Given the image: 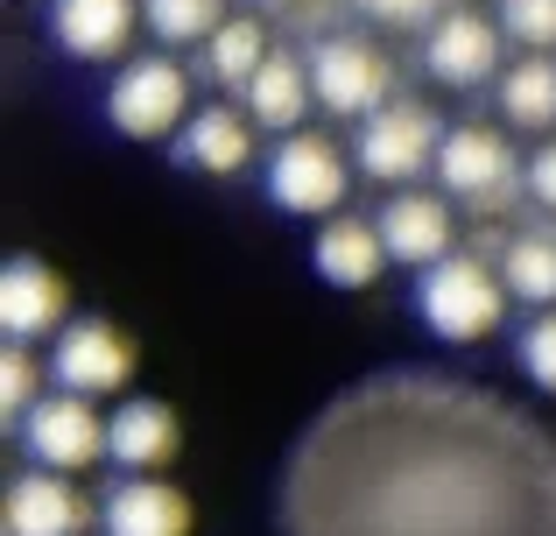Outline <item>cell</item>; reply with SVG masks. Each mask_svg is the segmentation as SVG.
<instances>
[{
	"mask_svg": "<svg viewBox=\"0 0 556 536\" xmlns=\"http://www.w3.org/2000/svg\"><path fill=\"white\" fill-rule=\"evenodd\" d=\"M141 22V0H50V36L78 64H113Z\"/></svg>",
	"mask_w": 556,
	"mask_h": 536,
	"instance_id": "obj_13",
	"label": "cell"
},
{
	"mask_svg": "<svg viewBox=\"0 0 556 536\" xmlns=\"http://www.w3.org/2000/svg\"><path fill=\"white\" fill-rule=\"evenodd\" d=\"M311 262H317V275H325L331 289H374L380 269H388V240H380L374 220H353V212H339V220L317 226Z\"/></svg>",
	"mask_w": 556,
	"mask_h": 536,
	"instance_id": "obj_16",
	"label": "cell"
},
{
	"mask_svg": "<svg viewBox=\"0 0 556 536\" xmlns=\"http://www.w3.org/2000/svg\"><path fill=\"white\" fill-rule=\"evenodd\" d=\"M422 71L451 92H472V85H501V22L472 8H451L437 28H422Z\"/></svg>",
	"mask_w": 556,
	"mask_h": 536,
	"instance_id": "obj_9",
	"label": "cell"
},
{
	"mask_svg": "<svg viewBox=\"0 0 556 536\" xmlns=\"http://www.w3.org/2000/svg\"><path fill=\"white\" fill-rule=\"evenodd\" d=\"M529 198L543 212H556V141H543V149L529 155Z\"/></svg>",
	"mask_w": 556,
	"mask_h": 536,
	"instance_id": "obj_27",
	"label": "cell"
},
{
	"mask_svg": "<svg viewBox=\"0 0 556 536\" xmlns=\"http://www.w3.org/2000/svg\"><path fill=\"white\" fill-rule=\"evenodd\" d=\"M106 121L121 127L127 141H163L190 127V71L177 57H135L121 64V78L106 85Z\"/></svg>",
	"mask_w": 556,
	"mask_h": 536,
	"instance_id": "obj_2",
	"label": "cell"
},
{
	"mask_svg": "<svg viewBox=\"0 0 556 536\" xmlns=\"http://www.w3.org/2000/svg\"><path fill=\"white\" fill-rule=\"evenodd\" d=\"M22 452L36 459V473H64L71 481V473L106 459V416H99V402L50 388V396L22 416Z\"/></svg>",
	"mask_w": 556,
	"mask_h": 536,
	"instance_id": "obj_7",
	"label": "cell"
},
{
	"mask_svg": "<svg viewBox=\"0 0 556 536\" xmlns=\"http://www.w3.org/2000/svg\"><path fill=\"white\" fill-rule=\"evenodd\" d=\"M437 184L472 212H501L515 191H529V170L515 163V149H507L501 127L465 121V127H451L444 149H437Z\"/></svg>",
	"mask_w": 556,
	"mask_h": 536,
	"instance_id": "obj_3",
	"label": "cell"
},
{
	"mask_svg": "<svg viewBox=\"0 0 556 536\" xmlns=\"http://www.w3.org/2000/svg\"><path fill=\"white\" fill-rule=\"evenodd\" d=\"M501 36L529 42V57H549L556 50V0H501Z\"/></svg>",
	"mask_w": 556,
	"mask_h": 536,
	"instance_id": "obj_23",
	"label": "cell"
},
{
	"mask_svg": "<svg viewBox=\"0 0 556 536\" xmlns=\"http://www.w3.org/2000/svg\"><path fill=\"white\" fill-rule=\"evenodd\" d=\"M268 28L254 22V14H232L226 28H218L212 42H204V71H212L218 85H232V92H247V85L261 78V64H268Z\"/></svg>",
	"mask_w": 556,
	"mask_h": 536,
	"instance_id": "obj_21",
	"label": "cell"
},
{
	"mask_svg": "<svg viewBox=\"0 0 556 536\" xmlns=\"http://www.w3.org/2000/svg\"><path fill=\"white\" fill-rule=\"evenodd\" d=\"M36 353H28V346H8V353H0V416H8L14 431H22V416L36 410Z\"/></svg>",
	"mask_w": 556,
	"mask_h": 536,
	"instance_id": "obj_25",
	"label": "cell"
},
{
	"mask_svg": "<svg viewBox=\"0 0 556 536\" xmlns=\"http://www.w3.org/2000/svg\"><path fill=\"white\" fill-rule=\"evenodd\" d=\"M345 191H353V163L339 155L331 135H289L268 155V198L275 212H296V220H339Z\"/></svg>",
	"mask_w": 556,
	"mask_h": 536,
	"instance_id": "obj_4",
	"label": "cell"
},
{
	"mask_svg": "<svg viewBox=\"0 0 556 536\" xmlns=\"http://www.w3.org/2000/svg\"><path fill=\"white\" fill-rule=\"evenodd\" d=\"M493 92H501L507 127H529V135L556 127V64H549V57H521V64H507Z\"/></svg>",
	"mask_w": 556,
	"mask_h": 536,
	"instance_id": "obj_19",
	"label": "cell"
},
{
	"mask_svg": "<svg viewBox=\"0 0 556 536\" xmlns=\"http://www.w3.org/2000/svg\"><path fill=\"white\" fill-rule=\"evenodd\" d=\"M515 360H521V374H529L543 396H556V311H535L529 325H521Z\"/></svg>",
	"mask_w": 556,
	"mask_h": 536,
	"instance_id": "obj_24",
	"label": "cell"
},
{
	"mask_svg": "<svg viewBox=\"0 0 556 536\" xmlns=\"http://www.w3.org/2000/svg\"><path fill=\"white\" fill-rule=\"evenodd\" d=\"M177 155L198 177H240V170L254 163V121L232 113V107H198L190 127L177 135Z\"/></svg>",
	"mask_w": 556,
	"mask_h": 536,
	"instance_id": "obj_18",
	"label": "cell"
},
{
	"mask_svg": "<svg viewBox=\"0 0 556 536\" xmlns=\"http://www.w3.org/2000/svg\"><path fill=\"white\" fill-rule=\"evenodd\" d=\"M92 501L64 473H22L8 487V536H85Z\"/></svg>",
	"mask_w": 556,
	"mask_h": 536,
	"instance_id": "obj_15",
	"label": "cell"
},
{
	"mask_svg": "<svg viewBox=\"0 0 556 536\" xmlns=\"http://www.w3.org/2000/svg\"><path fill=\"white\" fill-rule=\"evenodd\" d=\"M380 240H388V262L402 269H437L451 262V240H458V226H451V198H430V191H394L388 205H380Z\"/></svg>",
	"mask_w": 556,
	"mask_h": 536,
	"instance_id": "obj_10",
	"label": "cell"
},
{
	"mask_svg": "<svg viewBox=\"0 0 556 536\" xmlns=\"http://www.w3.org/2000/svg\"><path fill=\"white\" fill-rule=\"evenodd\" d=\"M184 431H177V410L155 396H127L121 410L106 416V459L121 473H163L177 459Z\"/></svg>",
	"mask_w": 556,
	"mask_h": 536,
	"instance_id": "obj_14",
	"label": "cell"
},
{
	"mask_svg": "<svg viewBox=\"0 0 556 536\" xmlns=\"http://www.w3.org/2000/svg\"><path fill=\"white\" fill-rule=\"evenodd\" d=\"M282 8H296V0H282Z\"/></svg>",
	"mask_w": 556,
	"mask_h": 536,
	"instance_id": "obj_28",
	"label": "cell"
},
{
	"mask_svg": "<svg viewBox=\"0 0 556 536\" xmlns=\"http://www.w3.org/2000/svg\"><path fill=\"white\" fill-rule=\"evenodd\" d=\"M451 127L437 121L422 99H394V107H380L374 121H359V170H367L374 184H416L422 170H437V149H444Z\"/></svg>",
	"mask_w": 556,
	"mask_h": 536,
	"instance_id": "obj_5",
	"label": "cell"
},
{
	"mask_svg": "<svg viewBox=\"0 0 556 536\" xmlns=\"http://www.w3.org/2000/svg\"><path fill=\"white\" fill-rule=\"evenodd\" d=\"M190 495L169 481H155V473H127V481L106 487V501H99V529L106 536H190Z\"/></svg>",
	"mask_w": 556,
	"mask_h": 536,
	"instance_id": "obj_12",
	"label": "cell"
},
{
	"mask_svg": "<svg viewBox=\"0 0 556 536\" xmlns=\"http://www.w3.org/2000/svg\"><path fill=\"white\" fill-rule=\"evenodd\" d=\"M141 22H149L155 42L184 50V42H212L232 14H226V0H141Z\"/></svg>",
	"mask_w": 556,
	"mask_h": 536,
	"instance_id": "obj_22",
	"label": "cell"
},
{
	"mask_svg": "<svg viewBox=\"0 0 556 536\" xmlns=\"http://www.w3.org/2000/svg\"><path fill=\"white\" fill-rule=\"evenodd\" d=\"M64 311H71L64 275L42 269L36 254H22V262L0 269V332H8V346H28V339L64 332Z\"/></svg>",
	"mask_w": 556,
	"mask_h": 536,
	"instance_id": "obj_11",
	"label": "cell"
},
{
	"mask_svg": "<svg viewBox=\"0 0 556 536\" xmlns=\"http://www.w3.org/2000/svg\"><path fill=\"white\" fill-rule=\"evenodd\" d=\"M501 283L515 303L556 311V234H515L501 248Z\"/></svg>",
	"mask_w": 556,
	"mask_h": 536,
	"instance_id": "obj_20",
	"label": "cell"
},
{
	"mask_svg": "<svg viewBox=\"0 0 556 536\" xmlns=\"http://www.w3.org/2000/svg\"><path fill=\"white\" fill-rule=\"evenodd\" d=\"M311 85L317 107L339 121H374L380 107H394V64L367 36H325L311 50Z\"/></svg>",
	"mask_w": 556,
	"mask_h": 536,
	"instance_id": "obj_6",
	"label": "cell"
},
{
	"mask_svg": "<svg viewBox=\"0 0 556 536\" xmlns=\"http://www.w3.org/2000/svg\"><path fill=\"white\" fill-rule=\"evenodd\" d=\"M317 107V85H311V57L296 50H275L261 64V78L247 85V121L268 127V135H303V113Z\"/></svg>",
	"mask_w": 556,
	"mask_h": 536,
	"instance_id": "obj_17",
	"label": "cell"
},
{
	"mask_svg": "<svg viewBox=\"0 0 556 536\" xmlns=\"http://www.w3.org/2000/svg\"><path fill=\"white\" fill-rule=\"evenodd\" d=\"M50 382L64 388V396H121L127 382H135V339H127L121 325H106V317H78V325L56 332L50 346Z\"/></svg>",
	"mask_w": 556,
	"mask_h": 536,
	"instance_id": "obj_8",
	"label": "cell"
},
{
	"mask_svg": "<svg viewBox=\"0 0 556 536\" xmlns=\"http://www.w3.org/2000/svg\"><path fill=\"white\" fill-rule=\"evenodd\" d=\"M416 311H422V325H430L444 346H479V339H486V332L507 317L501 262H479V254H451V262L422 269V283H416Z\"/></svg>",
	"mask_w": 556,
	"mask_h": 536,
	"instance_id": "obj_1",
	"label": "cell"
},
{
	"mask_svg": "<svg viewBox=\"0 0 556 536\" xmlns=\"http://www.w3.org/2000/svg\"><path fill=\"white\" fill-rule=\"evenodd\" d=\"M367 22H388V28H437L444 22V0H353Z\"/></svg>",
	"mask_w": 556,
	"mask_h": 536,
	"instance_id": "obj_26",
	"label": "cell"
}]
</instances>
